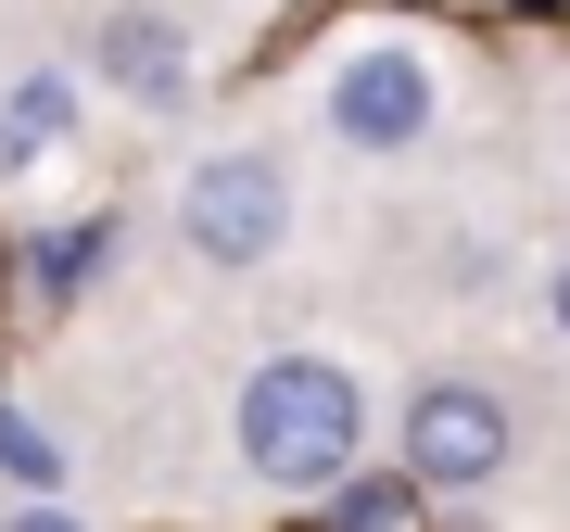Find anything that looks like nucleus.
Instances as JSON below:
<instances>
[{"mask_svg": "<svg viewBox=\"0 0 570 532\" xmlns=\"http://www.w3.org/2000/svg\"><path fill=\"white\" fill-rule=\"evenodd\" d=\"M0 470H13L26 494H51V482H63V444H51V431H26V418H0Z\"/></svg>", "mask_w": 570, "mask_h": 532, "instance_id": "nucleus-8", "label": "nucleus"}, {"mask_svg": "<svg viewBox=\"0 0 570 532\" xmlns=\"http://www.w3.org/2000/svg\"><path fill=\"white\" fill-rule=\"evenodd\" d=\"M102 77L140 89V102H190V39H178V13H115V26H102Z\"/></svg>", "mask_w": 570, "mask_h": 532, "instance_id": "nucleus-5", "label": "nucleus"}, {"mask_svg": "<svg viewBox=\"0 0 570 532\" xmlns=\"http://www.w3.org/2000/svg\"><path fill=\"white\" fill-rule=\"evenodd\" d=\"M228 431H242V470L254 482H343L355 444H367V393L355 368H330V355H266V368L242 381V406H228Z\"/></svg>", "mask_w": 570, "mask_h": 532, "instance_id": "nucleus-1", "label": "nucleus"}, {"mask_svg": "<svg viewBox=\"0 0 570 532\" xmlns=\"http://www.w3.org/2000/svg\"><path fill=\"white\" fill-rule=\"evenodd\" d=\"M419 127H431V63L419 51L381 39V51H355L343 77H330V140L343 152H406Z\"/></svg>", "mask_w": 570, "mask_h": 532, "instance_id": "nucleus-4", "label": "nucleus"}, {"mask_svg": "<svg viewBox=\"0 0 570 532\" xmlns=\"http://www.w3.org/2000/svg\"><path fill=\"white\" fill-rule=\"evenodd\" d=\"M63 127H77V77H51V63H39V77H26L13 102H0V152L26 165V152H51Z\"/></svg>", "mask_w": 570, "mask_h": 532, "instance_id": "nucleus-6", "label": "nucleus"}, {"mask_svg": "<svg viewBox=\"0 0 570 532\" xmlns=\"http://www.w3.org/2000/svg\"><path fill=\"white\" fill-rule=\"evenodd\" d=\"M393 444H406V482H419V494H482L494 470H508L520 431H508V406H494L482 381H419Z\"/></svg>", "mask_w": 570, "mask_h": 532, "instance_id": "nucleus-2", "label": "nucleus"}, {"mask_svg": "<svg viewBox=\"0 0 570 532\" xmlns=\"http://www.w3.org/2000/svg\"><path fill=\"white\" fill-rule=\"evenodd\" d=\"M89 254H102V228H63V242H39V292H63V279H89Z\"/></svg>", "mask_w": 570, "mask_h": 532, "instance_id": "nucleus-9", "label": "nucleus"}, {"mask_svg": "<svg viewBox=\"0 0 570 532\" xmlns=\"http://www.w3.org/2000/svg\"><path fill=\"white\" fill-rule=\"evenodd\" d=\"M520 13H558V0H520Z\"/></svg>", "mask_w": 570, "mask_h": 532, "instance_id": "nucleus-12", "label": "nucleus"}, {"mask_svg": "<svg viewBox=\"0 0 570 532\" xmlns=\"http://www.w3.org/2000/svg\"><path fill=\"white\" fill-rule=\"evenodd\" d=\"M178 228H190V254H204V266H266V254H279V228H292V178H279L266 152H216V165H190Z\"/></svg>", "mask_w": 570, "mask_h": 532, "instance_id": "nucleus-3", "label": "nucleus"}, {"mask_svg": "<svg viewBox=\"0 0 570 532\" xmlns=\"http://www.w3.org/2000/svg\"><path fill=\"white\" fill-rule=\"evenodd\" d=\"M0 532H89V520H77V508H51V494H26V508L0 520Z\"/></svg>", "mask_w": 570, "mask_h": 532, "instance_id": "nucleus-10", "label": "nucleus"}, {"mask_svg": "<svg viewBox=\"0 0 570 532\" xmlns=\"http://www.w3.org/2000/svg\"><path fill=\"white\" fill-rule=\"evenodd\" d=\"M558 317H570V266H558Z\"/></svg>", "mask_w": 570, "mask_h": 532, "instance_id": "nucleus-11", "label": "nucleus"}, {"mask_svg": "<svg viewBox=\"0 0 570 532\" xmlns=\"http://www.w3.org/2000/svg\"><path fill=\"white\" fill-rule=\"evenodd\" d=\"M317 532H419V482H343V508Z\"/></svg>", "mask_w": 570, "mask_h": 532, "instance_id": "nucleus-7", "label": "nucleus"}]
</instances>
